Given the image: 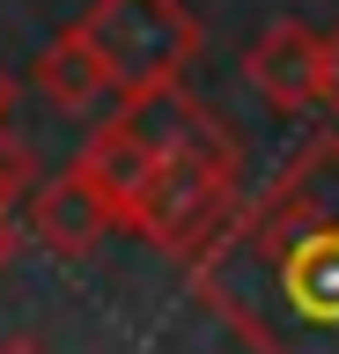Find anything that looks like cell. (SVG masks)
I'll list each match as a JSON object with an SVG mask.
<instances>
[{
  "instance_id": "cell-3",
  "label": "cell",
  "mask_w": 339,
  "mask_h": 354,
  "mask_svg": "<svg viewBox=\"0 0 339 354\" xmlns=\"http://www.w3.org/2000/svg\"><path fill=\"white\" fill-rule=\"evenodd\" d=\"M74 22L96 44L118 104H148L162 88H184V74L206 44L200 15L184 0H89V15H74Z\"/></svg>"
},
{
  "instance_id": "cell-12",
  "label": "cell",
  "mask_w": 339,
  "mask_h": 354,
  "mask_svg": "<svg viewBox=\"0 0 339 354\" xmlns=\"http://www.w3.org/2000/svg\"><path fill=\"white\" fill-rule=\"evenodd\" d=\"M8 104H15V82H8V66H0V118H8Z\"/></svg>"
},
{
  "instance_id": "cell-2",
  "label": "cell",
  "mask_w": 339,
  "mask_h": 354,
  "mask_svg": "<svg viewBox=\"0 0 339 354\" xmlns=\"http://www.w3.org/2000/svg\"><path fill=\"white\" fill-rule=\"evenodd\" d=\"M236 214H244V155H236L229 126H214L162 155L155 185H148V199L133 214V236H148L155 251L192 266L206 243H222V229Z\"/></svg>"
},
{
  "instance_id": "cell-7",
  "label": "cell",
  "mask_w": 339,
  "mask_h": 354,
  "mask_svg": "<svg viewBox=\"0 0 339 354\" xmlns=\"http://www.w3.org/2000/svg\"><path fill=\"white\" fill-rule=\"evenodd\" d=\"M30 82L45 88V104L67 111V118H89L96 104H111V74H104V59H96V44L81 37V22H67V30L37 52Z\"/></svg>"
},
{
  "instance_id": "cell-5",
  "label": "cell",
  "mask_w": 339,
  "mask_h": 354,
  "mask_svg": "<svg viewBox=\"0 0 339 354\" xmlns=\"http://www.w3.org/2000/svg\"><path fill=\"white\" fill-rule=\"evenodd\" d=\"M244 82L273 111H310L325 104V37L310 22H273L244 44Z\"/></svg>"
},
{
  "instance_id": "cell-8",
  "label": "cell",
  "mask_w": 339,
  "mask_h": 354,
  "mask_svg": "<svg viewBox=\"0 0 339 354\" xmlns=\"http://www.w3.org/2000/svg\"><path fill=\"white\" fill-rule=\"evenodd\" d=\"M30 185H37V155L8 133V118H0V214H15L30 199Z\"/></svg>"
},
{
  "instance_id": "cell-1",
  "label": "cell",
  "mask_w": 339,
  "mask_h": 354,
  "mask_svg": "<svg viewBox=\"0 0 339 354\" xmlns=\"http://www.w3.org/2000/svg\"><path fill=\"white\" fill-rule=\"evenodd\" d=\"M192 295L251 354H339V126H317L192 259Z\"/></svg>"
},
{
  "instance_id": "cell-10",
  "label": "cell",
  "mask_w": 339,
  "mask_h": 354,
  "mask_svg": "<svg viewBox=\"0 0 339 354\" xmlns=\"http://www.w3.org/2000/svg\"><path fill=\"white\" fill-rule=\"evenodd\" d=\"M8 259H15V221L0 214V266H8Z\"/></svg>"
},
{
  "instance_id": "cell-6",
  "label": "cell",
  "mask_w": 339,
  "mask_h": 354,
  "mask_svg": "<svg viewBox=\"0 0 339 354\" xmlns=\"http://www.w3.org/2000/svg\"><path fill=\"white\" fill-rule=\"evenodd\" d=\"M74 170L89 177L96 192L111 199L118 214H126V229H133V214H140V199H148V185H155V170H162V148L140 133V118L126 104H118V118H104V126L81 140V155H74Z\"/></svg>"
},
{
  "instance_id": "cell-11",
  "label": "cell",
  "mask_w": 339,
  "mask_h": 354,
  "mask_svg": "<svg viewBox=\"0 0 339 354\" xmlns=\"http://www.w3.org/2000/svg\"><path fill=\"white\" fill-rule=\"evenodd\" d=\"M0 354H45V339H0Z\"/></svg>"
},
{
  "instance_id": "cell-9",
  "label": "cell",
  "mask_w": 339,
  "mask_h": 354,
  "mask_svg": "<svg viewBox=\"0 0 339 354\" xmlns=\"http://www.w3.org/2000/svg\"><path fill=\"white\" fill-rule=\"evenodd\" d=\"M325 111L339 118V30L325 37Z\"/></svg>"
},
{
  "instance_id": "cell-4",
  "label": "cell",
  "mask_w": 339,
  "mask_h": 354,
  "mask_svg": "<svg viewBox=\"0 0 339 354\" xmlns=\"http://www.w3.org/2000/svg\"><path fill=\"white\" fill-rule=\"evenodd\" d=\"M118 229H126V214H118L74 162L52 177V185L30 192V236L45 243L52 259H89V251H104V243L118 236Z\"/></svg>"
}]
</instances>
